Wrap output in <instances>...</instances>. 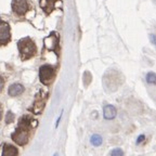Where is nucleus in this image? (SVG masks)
<instances>
[{"instance_id": "f257e3e1", "label": "nucleus", "mask_w": 156, "mask_h": 156, "mask_svg": "<svg viewBox=\"0 0 156 156\" xmlns=\"http://www.w3.org/2000/svg\"><path fill=\"white\" fill-rule=\"evenodd\" d=\"M29 122L30 119L28 117L25 116L23 117L21 122H19V126H17L16 130L13 132L12 134V139L19 145H25L28 142V138H29V133H28V127H29Z\"/></svg>"}, {"instance_id": "f03ea898", "label": "nucleus", "mask_w": 156, "mask_h": 156, "mask_svg": "<svg viewBox=\"0 0 156 156\" xmlns=\"http://www.w3.org/2000/svg\"><path fill=\"white\" fill-rule=\"evenodd\" d=\"M17 47H19L20 55H21V58H22L23 61H26V60L32 58L37 53L36 44L33 41V39L29 38V37L21 39L19 41V44H17Z\"/></svg>"}, {"instance_id": "7ed1b4c3", "label": "nucleus", "mask_w": 156, "mask_h": 156, "mask_svg": "<svg viewBox=\"0 0 156 156\" xmlns=\"http://www.w3.org/2000/svg\"><path fill=\"white\" fill-rule=\"evenodd\" d=\"M11 8L16 16H24L30 9V3L28 0H13Z\"/></svg>"}, {"instance_id": "20e7f679", "label": "nucleus", "mask_w": 156, "mask_h": 156, "mask_svg": "<svg viewBox=\"0 0 156 156\" xmlns=\"http://www.w3.org/2000/svg\"><path fill=\"white\" fill-rule=\"evenodd\" d=\"M55 71L51 65H42L39 69V78L40 81L44 85H48L53 80Z\"/></svg>"}, {"instance_id": "39448f33", "label": "nucleus", "mask_w": 156, "mask_h": 156, "mask_svg": "<svg viewBox=\"0 0 156 156\" xmlns=\"http://www.w3.org/2000/svg\"><path fill=\"white\" fill-rule=\"evenodd\" d=\"M11 41V28L9 23L0 21V46H5Z\"/></svg>"}, {"instance_id": "423d86ee", "label": "nucleus", "mask_w": 156, "mask_h": 156, "mask_svg": "<svg viewBox=\"0 0 156 156\" xmlns=\"http://www.w3.org/2000/svg\"><path fill=\"white\" fill-rule=\"evenodd\" d=\"M116 114H117V111L113 105H106L103 108V116L107 120L114 119L115 117H116Z\"/></svg>"}, {"instance_id": "0eeeda50", "label": "nucleus", "mask_w": 156, "mask_h": 156, "mask_svg": "<svg viewBox=\"0 0 156 156\" xmlns=\"http://www.w3.org/2000/svg\"><path fill=\"white\" fill-rule=\"evenodd\" d=\"M24 91V87L21 83H13L9 87V90H8V93H9L10 97H16V95H20L21 93H23Z\"/></svg>"}, {"instance_id": "6e6552de", "label": "nucleus", "mask_w": 156, "mask_h": 156, "mask_svg": "<svg viewBox=\"0 0 156 156\" xmlns=\"http://www.w3.org/2000/svg\"><path fill=\"white\" fill-rule=\"evenodd\" d=\"M19 151L15 146L10 145V144H5L2 147V155L1 156H17Z\"/></svg>"}, {"instance_id": "1a4fd4ad", "label": "nucleus", "mask_w": 156, "mask_h": 156, "mask_svg": "<svg viewBox=\"0 0 156 156\" xmlns=\"http://www.w3.org/2000/svg\"><path fill=\"white\" fill-rule=\"evenodd\" d=\"M90 142H91V144L94 146L101 145V144H102V136H99V134H93V136H91Z\"/></svg>"}, {"instance_id": "9d476101", "label": "nucleus", "mask_w": 156, "mask_h": 156, "mask_svg": "<svg viewBox=\"0 0 156 156\" xmlns=\"http://www.w3.org/2000/svg\"><path fill=\"white\" fill-rule=\"evenodd\" d=\"M146 81L147 83H151V85H156V74L155 73H147L146 75Z\"/></svg>"}, {"instance_id": "9b49d317", "label": "nucleus", "mask_w": 156, "mask_h": 156, "mask_svg": "<svg viewBox=\"0 0 156 156\" xmlns=\"http://www.w3.org/2000/svg\"><path fill=\"white\" fill-rule=\"evenodd\" d=\"M13 120H14V114L11 112H8L7 116H5V122H7V124H10V122H12Z\"/></svg>"}, {"instance_id": "f8f14e48", "label": "nucleus", "mask_w": 156, "mask_h": 156, "mask_svg": "<svg viewBox=\"0 0 156 156\" xmlns=\"http://www.w3.org/2000/svg\"><path fill=\"white\" fill-rule=\"evenodd\" d=\"M111 155L112 156H124V152H122L120 149H115L112 151Z\"/></svg>"}, {"instance_id": "ddd939ff", "label": "nucleus", "mask_w": 156, "mask_h": 156, "mask_svg": "<svg viewBox=\"0 0 156 156\" xmlns=\"http://www.w3.org/2000/svg\"><path fill=\"white\" fill-rule=\"evenodd\" d=\"M150 40H151V42L155 46V48H156V35H153V34L150 35Z\"/></svg>"}, {"instance_id": "4468645a", "label": "nucleus", "mask_w": 156, "mask_h": 156, "mask_svg": "<svg viewBox=\"0 0 156 156\" xmlns=\"http://www.w3.org/2000/svg\"><path fill=\"white\" fill-rule=\"evenodd\" d=\"M3 86H5V80H3V78L0 76V92L3 90Z\"/></svg>"}, {"instance_id": "2eb2a0df", "label": "nucleus", "mask_w": 156, "mask_h": 156, "mask_svg": "<svg viewBox=\"0 0 156 156\" xmlns=\"http://www.w3.org/2000/svg\"><path fill=\"white\" fill-rule=\"evenodd\" d=\"M144 138H145V136H144L143 134H141V136L138 138V140H136V143H140V142H142L144 140Z\"/></svg>"}, {"instance_id": "dca6fc26", "label": "nucleus", "mask_w": 156, "mask_h": 156, "mask_svg": "<svg viewBox=\"0 0 156 156\" xmlns=\"http://www.w3.org/2000/svg\"><path fill=\"white\" fill-rule=\"evenodd\" d=\"M1 117H2V106L0 104V120H1Z\"/></svg>"}]
</instances>
